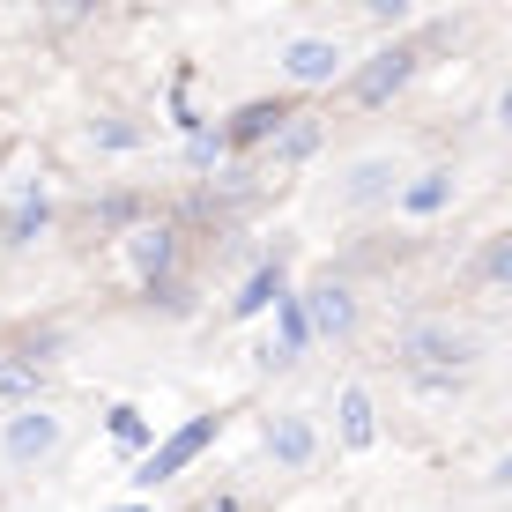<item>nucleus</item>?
Listing matches in <instances>:
<instances>
[{"label": "nucleus", "mask_w": 512, "mask_h": 512, "mask_svg": "<svg viewBox=\"0 0 512 512\" xmlns=\"http://www.w3.org/2000/svg\"><path fill=\"white\" fill-rule=\"evenodd\" d=\"M409 75H416V52H401V45H386V52H379V60H372V67H364V75H357V82H349V97H357V104H364V112H372V104H386V97H394V90H401V82H409Z\"/></svg>", "instance_id": "obj_4"}, {"label": "nucleus", "mask_w": 512, "mask_h": 512, "mask_svg": "<svg viewBox=\"0 0 512 512\" xmlns=\"http://www.w3.org/2000/svg\"><path fill=\"white\" fill-rule=\"evenodd\" d=\"M372 438H379V423H372V401H364V394H342V446H349V453H364Z\"/></svg>", "instance_id": "obj_13"}, {"label": "nucleus", "mask_w": 512, "mask_h": 512, "mask_svg": "<svg viewBox=\"0 0 512 512\" xmlns=\"http://www.w3.org/2000/svg\"><path fill=\"white\" fill-rule=\"evenodd\" d=\"M60 438H67V423L30 401V409H15L8 423H0V461L8 468H45L52 453H60Z\"/></svg>", "instance_id": "obj_2"}, {"label": "nucleus", "mask_w": 512, "mask_h": 512, "mask_svg": "<svg viewBox=\"0 0 512 512\" xmlns=\"http://www.w3.org/2000/svg\"><path fill=\"white\" fill-rule=\"evenodd\" d=\"M312 446H320V438H312V416H275L268 423V453H275L282 468H305Z\"/></svg>", "instance_id": "obj_8"}, {"label": "nucleus", "mask_w": 512, "mask_h": 512, "mask_svg": "<svg viewBox=\"0 0 512 512\" xmlns=\"http://www.w3.org/2000/svg\"><path fill=\"white\" fill-rule=\"evenodd\" d=\"M208 438H216V416H193V423H186V431H179V438H171V446H156V453H149V468H141V475H134V483H149V490H156V483H164V475H179V468L193 461V453H201V446H208Z\"/></svg>", "instance_id": "obj_6"}, {"label": "nucleus", "mask_w": 512, "mask_h": 512, "mask_svg": "<svg viewBox=\"0 0 512 512\" xmlns=\"http://www.w3.org/2000/svg\"><path fill=\"white\" fill-rule=\"evenodd\" d=\"M394 186H401V156H357V164L342 171V186H334V201L372 208V201H394Z\"/></svg>", "instance_id": "obj_3"}, {"label": "nucleus", "mask_w": 512, "mask_h": 512, "mask_svg": "<svg viewBox=\"0 0 512 512\" xmlns=\"http://www.w3.org/2000/svg\"><path fill=\"white\" fill-rule=\"evenodd\" d=\"M38 231H45V201H38V193H30V201H23V208H15V216H8V245H30Z\"/></svg>", "instance_id": "obj_16"}, {"label": "nucleus", "mask_w": 512, "mask_h": 512, "mask_svg": "<svg viewBox=\"0 0 512 512\" xmlns=\"http://www.w3.org/2000/svg\"><path fill=\"white\" fill-rule=\"evenodd\" d=\"M282 75L305 82V90H312V82H334V75H342V45H334V38H290V45H282Z\"/></svg>", "instance_id": "obj_5"}, {"label": "nucleus", "mask_w": 512, "mask_h": 512, "mask_svg": "<svg viewBox=\"0 0 512 512\" xmlns=\"http://www.w3.org/2000/svg\"><path fill=\"white\" fill-rule=\"evenodd\" d=\"M90 141H97V149H134V141H141V127H127V119H97V127H90Z\"/></svg>", "instance_id": "obj_19"}, {"label": "nucleus", "mask_w": 512, "mask_h": 512, "mask_svg": "<svg viewBox=\"0 0 512 512\" xmlns=\"http://www.w3.org/2000/svg\"><path fill=\"white\" fill-rule=\"evenodd\" d=\"M282 119H290L282 104H245V112L231 119V141H268V134L282 127Z\"/></svg>", "instance_id": "obj_14"}, {"label": "nucleus", "mask_w": 512, "mask_h": 512, "mask_svg": "<svg viewBox=\"0 0 512 512\" xmlns=\"http://www.w3.org/2000/svg\"><path fill=\"white\" fill-rule=\"evenodd\" d=\"M305 342H312V334H305V312H297V297H282V349H275V357L290 364V357H297Z\"/></svg>", "instance_id": "obj_17"}, {"label": "nucleus", "mask_w": 512, "mask_h": 512, "mask_svg": "<svg viewBox=\"0 0 512 512\" xmlns=\"http://www.w3.org/2000/svg\"><path fill=\"white\" fill-rule=\"evenodd\" d=\"M275 297H282V268H253V282L231 297V312H238V320H253V312H268Z\"/></svg>", "instance_id": "obj_12"}, {"label": "nucleus", "mask_w": 512, "mask_h": 512, "mask_svg": "<svg viewBox=\"0 0 512 512\" xmlns=\"http://www.w3.org/2000/svg\"><path fill=\"white\" fill-rule=\"evenodd\" d=\"M127 253H134V268L149 275V282H164V268H171V253H179V245H171V231H134Z\"/></svg>", "instance_id": "obj_11"}, {"label": "nucleus", "mask_w": 512, "mask_h": 512, "mask_svg": "<svg viewBox=\"0 0 512 512\" xmlns=\"http://www.w3.org/2000/svg\"><path fill=\"white\" fill-rule=\"evenodd\" d=\"M505 275H512V238H490L483 260H475V282H483V290H505Z\"/></svg>", "instance_id": "obj_15"}, {"label": "nucleus", "mask_w": 512, "mask_h": 512, "mask_svg": "<svg viewBox=\"0 0 512 512\" xmlns=\"http://www.w3.org/2000/svg\"><path fill=\"white\" fill-rule=\"evenodd\" d=\"M38 364L45 357H15L8 349V357H0V401H23L30 409V401H38Z\"/></svg>", "instance_id": "obj_9"}, {"label": "nucleus", "mask_w": 512, "mask_h": 512, "mask_svg": "<svg viewBox=\"0 0 512 512\" xmlns=\"http://www.w3.org/2000/svg\"><path fill=\"white\" fill-rule=\"evenodd\" d=\"M112 438H119V446H141V438H149L141 409H112Z\"/></svg>", "instance_id": "obj_20"}, {"label": "nucleus", "mask_w": 512, "mask_h": 512, "mask_svg": "<svg viewBox=\"0 0 512 512\" xmlns=\"http://www.w3.org/2000/svg\"><path fill=\"white\" fill-rule=\"evenodd\" d=\"M446 201H453V171H423L416 186H401V208H409V216H438Z\"/></svg>", "instance_id": "obj_10"}, {"label": "nucleus", "mask_w": 512, "mask_h": 512, "mask_svg": "<svg viewBox=\"0 0 512 512\" xmlns=\"http://www.w3.org/2000/svg\"><path fill=\"white\" fill-rule=\"evenodd\" d=\"M312 141H320V127H312V119H297V127L275 141V156H282V164H297V156H312Z\"/></svg>", "instance_id": "obj_18"}, {"label": "nucleus", "mask_w": 512, "mask_h": 512, "mask_svg": "<svg viewBox=\"0 0 512 512\" xmlns=\"http://www.w3.org/2000/svg\"><path fill=\"white\" fill-rule=\"evenodd\" d=\"M119 512H149V505H119Z\"/></svg>", "instance_id": "obj_22"}, {"label": "nucleus", "mask_w": 512, "mask_h": 512, "mask_svg": "<svg viewBox=\"0 0 512 512\" xmlns=\"http://www.w3.org/2000/svg\"><path fill=\"white\" fill-rule=\"evenodd\" d=\"M394 357L409 364L416 379H468L475 372V334L453 320H409L394 342Z\"/></svg>", "instance_id": "obj_1"}, {"label": "nucleus", "mask_w": 512, "mask_h": 512, "mask_svg": "<svg viewBox=\"0 0 512 512\" xmlns=\"http://www.w3.org/2000/svg\"><path fill=\"white\" fill-rule=\"evenodd\" d=\"M297 312H305V334H349V327H357V297L334 290V282L305 290V297H297Z\"/></svg>", "instance_id": "obj_7"}, {"label": "nucleus", "mask_w": 512, "mask_h": 512, "mask_svg": "<svg viewBox=\"0 0 512 512\" xmlns=\"http://www.w3.org/2000/svg\"><path fill=\"white\" fill-rule=\"evenodd\" d=\"M193 512H245V498H231V490H223V498H201Z\"/></svg>", "instance_id": "obj_21"}]
</instances>
